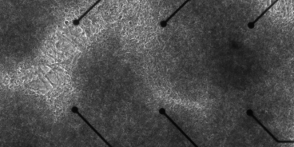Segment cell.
Returning a JSON list of instances; mask_svg holds the SVG:
<instances>
[{"instance_id":"obj_1","label":"cell","mask_w":294,"mask_h":147,"mask_svg":"<svg viewBox=\"0 0 294 147\" xmlns=\"http://www.w3.org/2000/svg\"><path fill=\"white\" fill-rule=\"evenodd\" d=\"M246 113H247V114H248V115H249V116H251V117H252V118H253V119L255 120V121H257V123H258V124H259L260 126H261V127H262V128H263L264 130H265V131H266L267 133H268L270 135V136H271V138H273V139H274V140H275L276 142H277V143H286H286H291V144H293V143H294V142H293V141H289V140L282 141V140H278V139H277V138H276L275 136H274V135L273 134V133H272L271 132H270L269 130L268 129H267L266 127H265V126H264V125L262 124V123H261V122H260L259 120H258L257 118L256 117L254 116V115H253V111L251 110H247V112H246Z\"/></svg>"},{"instance_id":"obj_2","label":"cell","mask_w":294,"mask_h":147,"mask_svg":"<svg viewBox=\"0 0 294 147\" xmlns=\"http://www.w3.org/2000/svg\"><path fill=\"white\" fill-rule=\"evenodd\" d=\"M159 113H160V114H163V115H165V116H166V118H167V119H168V120H169V121H170V122H171V123H172V124H173V126H174V127H176V128H177V129H178V130H179V131H180V132H181V133H182V134H183V135H184V136H185V138H186V139H188V140H189V142H191V143H192V145H194V146H195V147H197V145H196V144H195V143H194V142H193V140H192V139H190V138H189V136H188V135H187V134H186V133H185V132H184V131H183V130H182V129H181V128H180V127H178V125H177V124H176V123H175V122H173V119H172V118H170V116H169V115H168V114H166V110H165V109H164V108H161V109H159Z\"/></svg>"},{"instance_id":"obj_3","label":"cell","mask_w":294,"mask_h":147,"mask_svg":"<svg viewBox=\"0 0 294 147\" xmlns=\"http://www.w3.org/2000/svg\"><path fill=\"white\" fill-rule=\"evenodd\" d=\"M71 111H72V112H73V113H75V114H78V116H79V117H80V118H82V120H83V121H84V122H86V123H87V125H88V126H89V127H90V128H91V130H93V131H94V133H96V134H98V135H99V138H100V139H102V141H103V142H105V143H106V145H108V146H110V147H111V146H112V145H110V143H109V142H107V141H106V139H104V138H103V137H102V135H101V134H100V133H99V132H98V131H97V130H95V129H94V128H93V127H92V125H91V124H90V122H88V121H87V119H86V118H84V117H83V116H82V114H80V113H79V112H78V108H77V107H76V106H75V107H74V108H72V109H71Z\"/></svg>"},{"instance_id":"obj_4","label":"cell","mask_w":294,"mask_h":147,"mask_svg":"<svg viewBox=\"0 0 294 147\" xmlns=\"http://www.w3.org/2000/svg\"><path fill=\"white\" fill-rule=\"evenodd\" d=\"M277 2H278V1H277V0H275V1H274V2L272 3V4H271V5H270L269 7H268V8H266V9H265V11H264V12H262V13H261V14H260V16H259V17L257 18V19H255V20L253 21V22H252V23H248V25H247L248 28H249V29H253V27H254V24H255V23H256L257 22V21L259 20L260 19H261V18H262V17H263V16H264V14H265V13H266L267 11H268V10H269V9L271 8L272 7H273V6H274V5H275V3H277Z\"/></svg>"},{"instance_id":"obj_5","label":"cell","mask_w":294,"mask_h":147,"mask_svg":"<svg viewBox=\"0 0 294 147\" xmlns=\"http://www.w3.org/2000/svg\"><path fill=\"white\" fill-rule=\"evenodd\" d=\"M189 1H190V0H186V1H185V2H184L183 3H182V5H181L180 7H179V8H178V9H177V10H176V11H174V12H173V14H172L170 16V17L168 18V19H166V20H165V21H162V22H161V23H160V25H161V26H162V27H165V26H166V25H167V23H168V22H169V21H170V19H171L172 18H173V16H174L175 14H176L177 13H178V11H179V10H181V9H182V8H183V7H184V6H185V4H186V3H188L189 2Z\"/></svg>"},{"instance_id":"obj_6","label":"cell","mask_w":294,"mask_h":147,"mask_svg":"<svg viewBox=\"0 0 294 147\" xmlns=\"http://www.w3.org/2000/svg\"><path fill=\"white\" fill-rule=\"evenodd\" d=\"M100 2H101L100 0H99V1H97V2H95V3L93 4V6H91V7H90V8H89L88 10H87V12H85V14H82V16H81V18H79V19H77L76 21H74V23H73V24H74V25H75V26H78V25L79 24L80 21H81L82 19L83 18H84V16H86V15H87V13H89V12H90V10H91L93 8V7H95L96 5H98V4H99V3H100Z\"/></svg>"}]
</instances>
